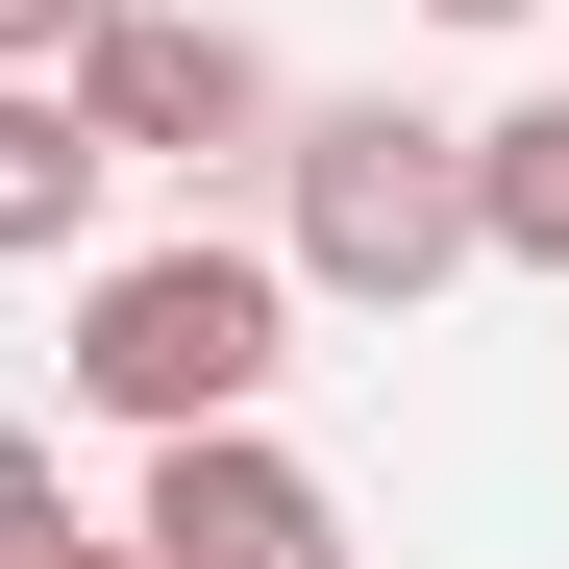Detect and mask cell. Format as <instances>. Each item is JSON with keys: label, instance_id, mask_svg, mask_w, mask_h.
Segmentation results:
<instances>
[{"label": "cell", "instance_id": "6da1fadb", "mask_svg": "<svg viewBox=\"0 0 569 569\" xmlns=\"http://www.w3.org/2000/svg\"><path fill=\"white\" fill-rule=\"evenodd\" d=\"M272 248H298L347 322H421L446 272H496V149L421 124V100H298V149H272Z\"/></svg>", "mask_w": 569, "mask_h": 569}, {"label": "cell", "instance_id": "7a4b0ae2", "mask_svg": "<svg viewBox=\"0 0 569 569\" xmlns=\"http://www.w3.org/2000/svg\"><path fill=\"white\" fill-rule=\"evenodd\" d=\"M298 298H322V272H298V248H223V223L100 248V272H74V397H100L124 446H173V421H248L272 371H298Z\"/></svg>", "mask_w": 569, "mask_h": 569}, {"label": "cell", "instance_id": "3957f363", "mask_svg": "<svg viewBox=\"0 0 569 569\" xmlns=\"http://www.w3.org/2000/svg\"><path fill=\"white\" fill-rule=\"evenodd\" d=\"M74 100H100L149 173H272V149H298V100H272L248 26H100V50H74Z\"/></svg>", "mask_w": 569, "mask_h": 569}, {"label": "cell", "instance_id": "277c9868", "mask_svg": "<svg viewBox=\"0 0 569 569\" xmlns=\"http://www.w3.org/2000/svg\"><path fill=\"white\" fill-rule=\"evenodd\" d=\"M124 520H149V569H347V496H322L272 421H173Z\"/></svg>", "mask_w": 569, "mask_h": 569}, {"label": "cell", "instance_id": "5b68a950", "mask_svg": "<svg viewBox=\"0 0 569 569\" xmlns=\"http://www.w3.org/2000/svg\"><path fill=\"white\" fill-rule=\"evenodd\" d=\"M100 173H124V124L74 100V74H26V100H0V248L74 272V248H100Z\"/></svg>", "mask_w": 569, "mask_h": 569}, {"label": "cell", "instance_id": "8992f818", "mask_svg": "<svg viewBox=\"0 0 569 569\" xmlns=\"http://www.w3.org/2000/svg\"><path fill=\"white\" fill-rule=\"evenodd\" d=\"M470 149H496V272H569V100L470 124Z\"/></svg>", "mask_w": 569, "mask_h": 569}, {"label": "cell", "instance_id": "52a82bcc", "mask_svg": "<svg viewBox=\"0 0 569 569\" xmlns=\"http://www.w3.org/2000/svg\"><path fill=\"white\" fill-rule=\"evenodd\" d=\"M0 569H149V520H74L50 470H26V496H0Z\"/></svg>", "mask_w": 569, "mask_h": 569}, {"label": "cell", "instance_id": "ba28073f", "mask_svg": "<svg viewBox=\"0 0 569 569\" xmlns=\"http://www.w3.org/2000/svg\"><path fill=\"white\" fill-rule=\"evenodd\" d=\"M421 26H545V0H421Z\"/></svg>", "mask_w": 569, "mask_h": 569}]
</instances>
